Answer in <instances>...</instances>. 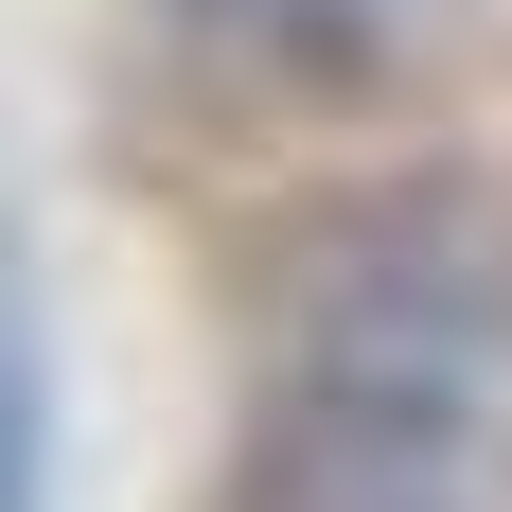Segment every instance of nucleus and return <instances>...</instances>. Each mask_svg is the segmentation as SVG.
Wrapping results in <instances>:
<instances>
[{
  "mask_svg": "<svg viewBox=\"0 0 512 512\" xmlns=\"http://www.w3.org/2000/svg\"><path fill=\"white\" fill-rule=\"evenodd\" d=\"M230 512H512V230L477 195H389L301 265Z\"/></svg>",
  "mask_w": 512,
  "mask_h": 512,
  "instance_id": "1",
  "label": "nucleus"
},
{
  "mask_svg": "<svg viewBox=\"0 0 512 512\" xmlns=\"http://www.w3.org/2000/svg\"><path fill=\"white\" fill-rule=\"evenodd\" d=\"M0 512H53V301L18 212H0Z\"/></svg>",
  "mask_w": 512,
  "mask_h": 512,
  "instance_id": "2",
  "label": "nucleus"
},
{
  "mask_svg": "<svg viewBox=\"0 0 512 512\" xmlns=\"http://www.w3.org/2000/svg\"><path fill=\"white\" fill-rule=\"evenodd\" d=\"M230 71H371V36H389V0H177Z\"/></svg>",
  "mask_w": 512,
  "mask_h": 512,
  "instance_id": "3",
  "label": "nucleus"
}]
</instances>
